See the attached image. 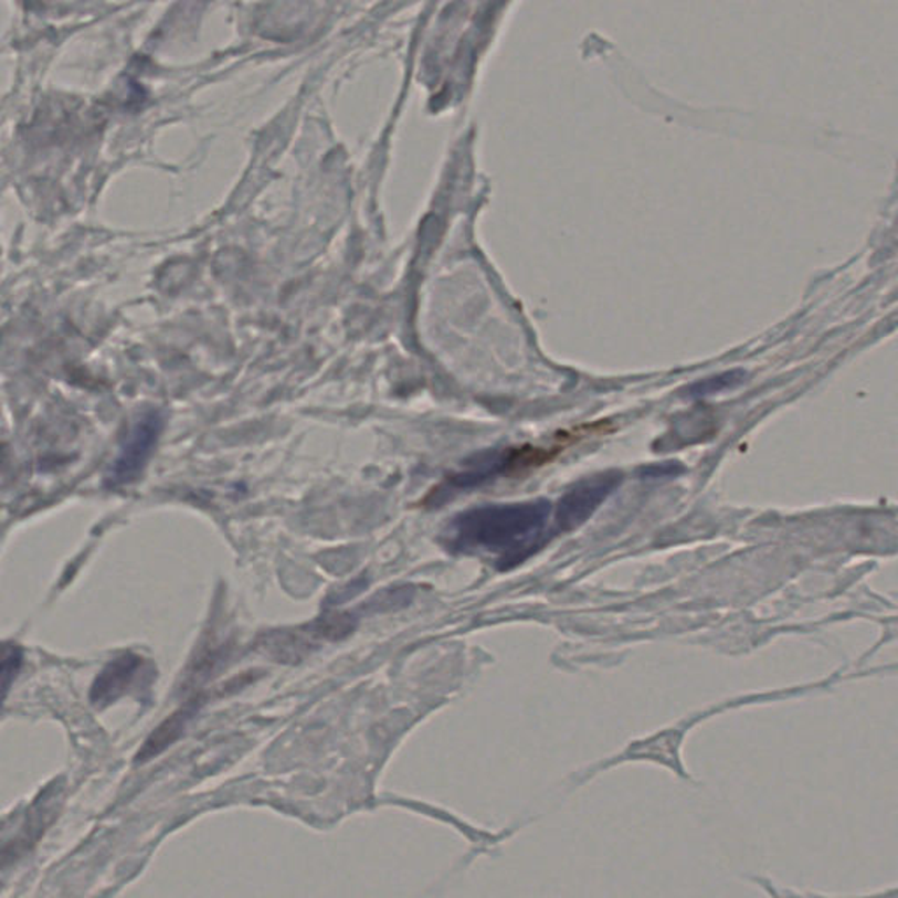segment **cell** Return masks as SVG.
Wrapping results in <instances>:
<instances>
[{"instance_id": "6", "label": "cell", "mask_w": 898, "mask_h": 898, "mask_svg": "<svg viewBox=\"0 0 898 898\" xmlns=\"http://www.w3.org/2000/svg\"><path fill=\"white\" fill-rule=\"evenodd\" d=\"M739 381H741V374H739V372H728V374L718 376V378L707 379V381H702V383L694 384V387L690 388V395H712V393H718L721 392V390L733 387V384L739 383Z\"/></svg>"}, {"instance_id": "3", "label": "cell", "mask_w": 898, "mask_h": 898, "mask_svg": "<svg viewBox=\"0 0 898 898\" xmlns=\"http://www.w3.org/2000/svg\"><path fill=\"white\" fill-rule=\"evenodd\" d=\"M163 420L160 413L142 414L137 420L133 431L125 439L122 444L115 462L107 471L106 483L109 486H124L130 485L136 482L137 477L141 476L145 471L146 464L151 458L155 446H157L158 439L162 434Z\"/></svg>"}, {"instance_id": "1", "label": "cell", "mask_w": 898, "mask_h": 898, "mask_svg": "<svg viewBox=\"0 0 898 898\" xmlns=\"http://www.w3.org/2000/svg\"><path fill=\"white\" fill-rule=\"evenodd\" d=\"M550 515L545 498L476 507L450 521L443 541L456 553L490 554L498 569L507 571L539 548Z\"/></svg>"}, {"instance_id": "7", "label": "cell", "mask_w": 898, "mask_h": 898, "mask_svg": "<svg viewBox=\"0 0 898 898\" xmlns=\"http://www.w3.org/2000/svg\"><path fill=\"white\" fill-rule=\"evenodd\" d=\"M20 664H22V653L18 652L17 647H11V649L6 647L4 661H2V682H4V691H8L9 683L13 682L14 676H17Z\"/></svg>"}, {"instance_id": "4", "label": "cell", "mask_w": 898, "mask_h": 898, "mask_svg": "<svg viewBox=\"0 0 898 898\" xmlns=\"http://www.w3.org/2000/svg\"><path fill=\"white\" fill-rule=\"evenodd\" d=\"M141 656L134 655V653H122L116 656L115 661L109 662L95 677L92 690H89L92 704L103 709V707L116 702L119 697H124L125 691L133 686L137 673L141 670Z\"/></svg>"}, {"instance_id": "5", "label": "cell", "mask_w": 898, "mask_h": 898, "mask_svg": "<svg viewBox=\"0 0 898 898\" xmlns=\"http://www.w3.org/2000/svg\"><path fill=\"white\" fill-rule=\"evenodd\" d=\"M193 711H196V709H192V707H184L181 711L172 715L169 720L163 721L162 727H158L157 732L149 737L148 742H146L145 748H142L141 753H139V760H141V757L142 760H146L148 757H154V754L160 753L166 746L171 744L176 737L179 736V732L183 730L184 723L190 720V716H192Z\"/></svg>"}, {"instance_id": "2", "label": "cell", "mask_w": 898, "mask_h": 898, "mask_svg": "<svg viewBox=\"0 0 898 898\" xmlns=\"http://www.w3.org/2000/svg\"><path fill=\"white\" fill-rule=\"evenodd\" d=\"M622 482L623 473L620 471H604V473L584 477L580 483L572 485L560 498L557 511H554V524L563 532L575 530L587 524L593 513L605 503V498L622 485Z\"/></svg>"}]
</instances>
